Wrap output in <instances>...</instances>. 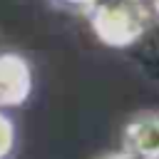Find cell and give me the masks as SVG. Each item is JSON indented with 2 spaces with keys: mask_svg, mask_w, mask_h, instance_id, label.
I'll return each instance as SVG.
<instances>
[{
  "mask_svg": "<svg viewBox=\"0 0 159 159\" xmlns=\"http://www.w3.org/2000/svg\"><path fill=\"white\" fill-rule=\"evenodd\" d=\"M92 25L99 40L109 45H129L142 35L147 12L139 0H104L97 5Z\"/></svg>",
  "mask_w": 159,
  "mask_h": 159,
  "instance_id": "cell-1",
  "label": "cell"
},
{
  "mask_svg": "<svg viewBox=\"0 0 159 159\" xmlns=\"http://www.w3.org/2000/svg\"><path fill=\"white\" fill-rule=\"evenodd\" d=\"M32 92V70L15 52L0 55V109L22 104Z\"/></svg>",
  "mask_w": 159,
  "mask_h": 159,
  "instance_id": "cell-2",
  "label": "cell"
},
{
  "mask_svg": "<svg viewBox=\"0 0 159 159\" xmlns=\"http://www.w3.org/2000/svg\"><path fill=\"white\" fill-rule=\"evenodd\" d=\"M122 149L142 157V159H159V114L142 112L132 117L124 127Z\"/></svg>",
  "mask_w": 159,
  "mask_h": 159,
  "instance_id": "cell-3",
  "label": "cell"
},
{
  "mask_svg": "<svg viewBox=\"0 0 159 159\" xmlns=\"http://www.w3.org/2000/svg\"><path fill=\"white\" fill-rule=\"evenodd\" d=\"M15 147V124L12 119L0 109V159H5Z\"/></svg>",
  "mask_w": 159,
  "mask_h": 159,
  "instance_id": "cell-4",
  "label": "cell"
},
{
  "mask_svg": "<svg viewBox=\"0 0 159 159\" xmlns=\"http://www.w3.org/2000/svg\"><path fill=\"white\" fill-rule=\"evenodd\" d=\"M97 159H142V157H137V154H132L127 149H117V152H107V154H102Z\"/></svg>",
  "mask_w": 159,
  "mask_h": 159,
  "instance_id": "cell-5",
  "label": "cell"
}]
</instances>
